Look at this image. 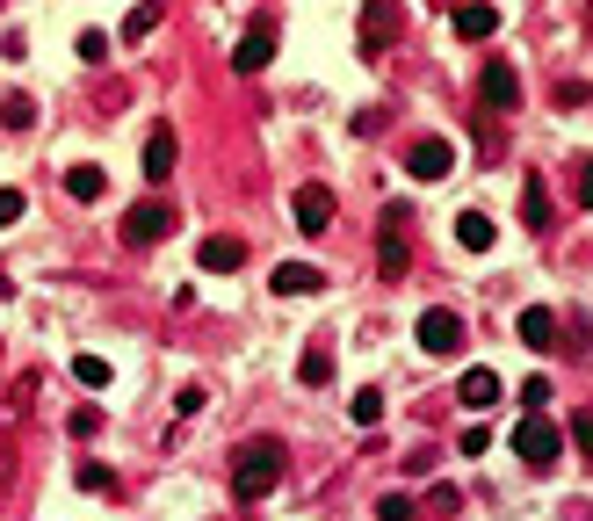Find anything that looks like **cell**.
<instances>
[{
    "label": "cell",
    "instance_id": "cell-1",
    "mask_svg": "<svg viewBox=\"0 0 593 521\" xmlns=\"http://www.w3.org/2000/svg\"><path fill=\"white\" fill-rule=\"evenodd\" d=\"M275 478H283V442H254V449H239V464H232V493L254 507L275 493Z\"/></svg>",
    "mask_w": 593,
    "mask_h": 521
},
{
    "label": "cell",
    "instance_id": "cell-2",
    "mask_svg": "<svg viewBox=\"0 0 593 521\" xmlns=\"http://www.w3.org/2000/svg\"><path fill=\"white\" fill-rule=\"evenodd\" d=\"M174 225H181L174 203H131V210H123V247H160Z\"/></svg>",
    "mask_w": 593,
    "mask_h": 521
},
{
    "label": "cell",
    "instance_id": "cell-3",
    "mask_svg": "<svg viewBox=\"0 0 593 521\" xmlns=\"http://www.w3.org/2000/svg\"><path fill=\"white\" fill-rule=\"evenodd\" d=\"M514 449L528 456V464H557V449H565V435L543 420V413H521L514 420Z\"/></svg>",
    "mask_w": 593,
    "mask_h": 521
},
{
    "label": "cell",
    "instance_id": "cell-4",
    "mask_svg": "<svg viewBox=\"0 0 593 521\" xmlns=\"http://www.w3.org/2000/svg\"><path fill=\"white\" fill-rule=\"evenodd\" d=\"M456 167V152L442 145V138H420V145H405V174H413V181H442Z\"/></svg>",
    "mask_w": 593,
    "mask_h": 521
},
{
    "label": "cell",
    "instance_id": "cell-5",
    "mask_svg": "<svg viewBox=\"0 0 593 521\" xmlns=\"http://www.w3.org/2000/svg\"><path fill=\"white\" fill-rule=\"evenodd\" d=\"M420 348L427 355H456L463 348V319L456 312H420Z\"/></svg>",
    "mask_w": 593,
    "mask_h": 521
},
{
    "label": "cell",
    "instance_id": "cell-6",
    "mask_svg": "<svg viewBox=\"0 0 593 521\" xmlns=\"http://www.w3.org/2000/svg\"><path fill=\"white\" fill-rule=\"evenodd\" d=\"M268 290H275V297H319V290H326V268H304V261H283V268L268 275Z\"/></svg>",
    "mask_w": 593,
    "mask_h": 521
},
{
    "label": "cell",
    "instance_id": "cell-7",
    "mask_svg": "<svg viewBox=\"0 0 593 521\" xmlns=\"http://www.w3.org/2000/svg\"><path fill=\"white\" fill-rule=\"evenodd\" d=\"M268 58H275V29H268V22H254V29H246V37L232 44V66H239V73H261Z\"/></svg>",
    "mask_w": 593,
    "mask_h": 521
},
{
    "label": "cell",
    "instance_id": "cell-8",
    "mask_svg": "<svg viewBox=\"0 0 593 521\" xmlns=\"http://www.w3.org/2000/svg\"><path fill=\"white\" fill-rule=\"evenodd\" d=\"M297 225L304 232H326L333 225V189H326V181H304V189H297Z\"/></svg>",
    "mask_w": 593,
    "mask_h": 521
},
{
    "label": "cell",
    "instance_id": "cell-9",
    "mask_svg": "<svg viewBox=\"0 0 593 521\" xmlns=\"http://www.w3.org/2000/svg\"><path fill=\"white\" fill-rule=\"evenodd\" d=\"M492 29H499V8H492V0H463V8H456V37H463V44H485Z\"/></svg>",
    "mask_w": 593,
    "mask_h": 521
},
{
    "label": "cell",
    "instance_id": "cell-10",
    "mask_svg": "<svg viewBox=\"0 0 593 521\" xmlns=\"http://www.w3.org/2000/svg\"><path fill=\"white\" fill-rule=\"evenodd\" d=\"M239 261H246V239H225V232L203 239V254H196V268H203V275H232Z\"/></svg>",
    "mask_w": 593,
    "mask_h": 521
},
{
    "label": "cell",
    "instance_id": "cell-11",
    "mask_svg": "<svg viewBox=\"0 0 593 521\" xmlns=\"http://www.w3.org/2000/svg\"><path fill=\"white\" fill-rule=\"evenodd\" d=\"M485 102H492V109H514V102H521V80H514L507 58H492V66H485Z\"/></svg>",
    "mask_w": 593,
    "mask_h": 521
},
{
    "label": "cell",
    "instance_id": "cell-12",
    "mask_svg": "<svg viewBox=\"0 0 593 521\" xmlns=\"http://www.w3.org/2000/svg\"><path fill=\"white\" fill-rule=\"evenodd\" d=\"M492 239H499V225L485 218V210H463V218H456V247H463V254H485Z\"/></svg>",
    "mask_w": 593,
    "mask_h": 521
},
{
    "label": "cell",
    "instance_id": "cell-13",
    "mask_svg": "<svg viewBox=\"0 0 593 521\" xmlns=\"http://www.w3.org/2000/svg\"><path fill=\"white\" fill-rule=\"evenodd\" d=\"M377 268L391 275V283L405 275V239H398V210H384V232H377Z\"/></svg>",
    "mask_w": 593,
    "mask_h": 521
},
{
    "label": "cell",
    "instance_id": "cell-14",
    "mask_svg": "<svg viewBox=\"0 0 593 521\" xmlns=\"http://www.w3.org/2000/svg\"><path fill=\"white\" fill-rule=\"evenodd\" d=\"M463 406H471V413L499 406V370H485V362H478V370H463Z\"/></svg>",
    "mask_w": 593,
    "mask_h": 521
},
{
    "label": "cell",
    "instance_id": "cell-15",
    "mask_svg": "<svg viewBox=\"0 0 593 521\" xmlns=\"http://www.w3.org/2000/svg\"><path fill=\"white\" fill-rule=\"evenodd\" d=\"M167 174H174V131L160 124L145 138V181H167Z\"/></svg>",
    "mask_w": 593,
    "mask_h": 521
},
{
    "label": "cell",
    "instance_id": "cell-16",
    "mask_svg": "<svg viewBox=\"0 0 593 521\" xmlns=\"http://www.w3.org/2000/svg\"><path fill=\"white\" fill-rule=\"evenodd\" d=\"M66 189H73V196H80V203H95V196H109V174H102V167H95V160H80V167H73V174H66Z\"/></svg>",
    "mask_w": 593,
    "mask_h": 521
},
{
    "label": "cell",
    "instance_id": "cell-17",
    "mask_svg": "<svg viewBox=\"0 0 593 521\" xmlns=\"http://www.w3.org/2000/svg\"><path fill=\"white\" fill-rule=\"evenodd\" d=\"M160 15H167V8H160V0H138V8H131V15H123V37H131V44H145V37H152V29H160Z\"/></svg>",
    "mask_w": 593,
    "mask_h": 521
},
{
    "label": "cell",
    "instance_id": "cell-18",
    "mask_svg": "<svg viewBox=\"0 0 593 521\" xmlns=\"http://www.w3.org/2000/svg\"><path fill=\"white\" fill-rule=\"evenodd\" d=\"M391 15H398V0H362V22H369V51H377L391 37Z\"/></svg>",
    "mask_w": 593,
    "mask_h": 521
},
{
    "label": "cell",
    "instance_id": "cell-19",
    "mask_svg": "<svg viewBox=\"0 0 593 521\" xmlns=\"http://www.w3.org/2000/svg\"><path fill=\"white\" fill-rule=\"evenodd\" d=\"M521 341H528V348H550V341H557V319L543 312V304H536V312H521Z\"/></svg>",
    "mask_w": 593,
    "mask_h": 521
},
{
    "label": "cell",
    "instance_id": "cell-20",
    "mask_svg": "<svg viewBox=\"0 0 593 521\" xmlns=\"http://www.w3.org/2000/svg\"><path fill=\"white\" fill-rule=\"evenodd\" d=\"M348 413H355V427H377V420H384V391H377V384H362V391L348 398Z\"/></svg>",
    "mask_w": 593,
    "mask_h": 521
},
{
    "label": "cell",
    "instance_id": "cell-21",
    "mask_svg": "<svg viewBox=\"0 0 593 521\" xmlns=\"http://www.w3.org/2000/svg\"><path fill=\"white\" fill-rule=\"evenodd\" d=\"M73 384L80 391H109V362L102 355H73Z\"/></svg>",
    "mask_w": 593,
    "mask_h": 521
},
{
    "label": "cell",
    "instance_id": "cell-22",
    "mask_svg": "<svg viewBox=\"0 0 593 521\" xmlns=\"http://www.w3.org/2000/svg\"><path fill=\"white\" fill-rule=\"evenodd\" d=\"M0 124H8V131H29V124H37V102H29V95H8V102H0Z\"/></svg>",
    "mask_w": 593,
    "mask_h": 521
},
{
    "label": "cell",
    "instance_id": "cell-23",
    "mask_svg": "<svg viewBox=\"0 0 593 521\" xmlns=\"http://www.w3.org/2000/svg\"><path fill=\"white\" fill-rule=\"evenodd\" d=\"M297 370H304V384H333V355H326L319 341H311V348H304V362H297Z\"/></svg>",
    "mask_w": 593,
    "mask_h": 521
},
{
    "label": "cell",
    "instance_id": "cell-24",
    "mask_svg": "<svg viewBox=\"0 0 593 521\" xmlns=\"http://www.w3.org/2000/svg\"><path fill=\"white\" fill-rule=\"evenodd\" d=\"M80 66H102V58H109V37H102V29H80Z\"/></svg>",
    "mask_w": 593,
    "mask_h": 521
},
{
    "label": "cell",
    "instance_id": "cell-25",
    "mask_svg": "<svg viewBox=\"0 0 593 521\" xmlns=\"http://www.w3.org/2000/svg\"><path fill=\"white\" fill-rule=\"evenodd\" d=\"M377 521H413V493H384L377 500Z\"/></svg>",
    "mask_w": 593,
    "mask_h": 521
},
{
    "label": "cell",
    "instance_id": "cell-26",
    "mask_svg": "<svg viewBox=\"0 0 593 521\" xmlns=\"http://www.w3.org/2000/svg\"><path fill=\"white\" fill-rule=\"evenodd\" d=\"M528 225H550V203H543V174H528Z\"/></svg>",
    "mask_w": 593,
    "mask_h": 521
},
{
    "label": "cell",
    "instance_id": "cell-27",
    "mask_svg": "<svg viewBox=\"0 0 593 521\" xmlns=\"http://www.w3.org/2000/svg\"><path fill=\"white\" fill-rule=\"evenodd\" d=\"M80 493H116V478L102 464H80Z\"/></svg>",
    "mask_w": 593,
    "mask_h": 521
},
{
    "label": "cell",
    "instance_id": "cell-28",
    "mask_svg": "<svg viewBox=\"0 0 593 521\" xmlns=\"http://www.w3.org/2000/svg\"><path fill=\"white\" fill-rule=\"evenodd\" d=\"M456 449H463V456H485V449H492V427H463Z\"/></svg>",
    "mask_w": 593,
    "mask_h": 521
},
{
    "label": "cell",
    "instance_id": "cell-29",
    "mask_svg": "<svg viewBox=\"0 0 593 521\" xmlns=\"http://www.w3.org/2000/svg\"><path fill=\"white\" fill-rule=\"evenodd\" d=\"M543 398H550V377H528V384H521V406H528V413H543Z\"/></svg>",
    "mask_w": 593,
    "mask_h": 521
},
{
    "label": "cell",
    "instance_id": "cell-30",
    "mask_svg": "<svg viewBox=\"0 0 593 521\" xmlns=\"http://www.w3.org/2000/svg\"><path fill=\"white\" fill-rule=\"evenodd\" d=\"M15 218H22V196H15V189H0V225H15Z\"/></svg>",
    "mask_w": 593,
    "mask_h": 521
},
{
    "label": "cell",
    "instance_id": "cell-31",
    "mask_svg": "<svg viewBox=\"0 0 593 521\" xmlns=\"http://www.w3.org/2000/svg\"><path fill=\"white\" fill-rule=\"evenodd\" d=\"M0 297H15V283H8V268H0Z\"/></svg>",
    "mask_w": 593,
    "mask_h": 521
}]
</instances>
